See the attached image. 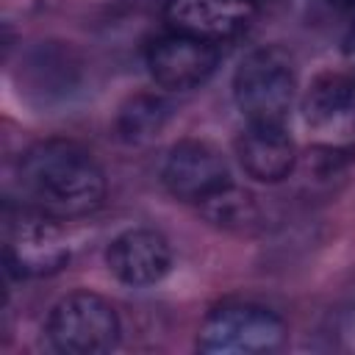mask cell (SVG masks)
I'll return each mask as SVG.
<instances>
[{
    "label": "cell",
    "instance_id": "obj_1",
    "mask_svg": "<svg viewBox=\"0 0 355 355\" xmlns=\"http://www.w3.org/2000/svg\"><path fill=\"white\" fill-rule=\"evenodd\" d=\"M17 189L22 202L61 222L94 214L103 205L105 175L80 144L47 139L31 144L19 155Z\"/></svg>",
    "mask_w": 355,
    "mask_h": 355
},
{
    "label": "cell",
    "instance_id": "obj_2",
    "mask_svg": "<svg viewBox=\"0 0 355 355\" xmlns=\"http://www.w3.org/2000/svg\"><path fill=\"white\" fill-rule=\"evenodd\" d=\"M297 92V69L291 55L266 44L247 53L233 72V100L247 122L283 125Z\"/></svg>",
    "mask_w": 355,
    "mask_h": 355
},
{
    "label": "cell",
    "instance_id": "obj_3",
    "mask_svg": "<svg viewBox=\"0 0 355 355\" xmlns=\"http://www.w3.org/2000/svg\"><path fill=\"white\" fill-rule=\"evenodd\" d=\"M286 322L272 308L227 300L205 313L197 349L208 355H269L286 344Z\"/></svg>",
    "mask_w": 355,
    "mask_h": 355
},
{
    "label": "cell",
    "instance_id": "obj_4",
    "mask_svg": "<svg viewBox=\"0 0 355 355\" xmlns=\"http://www.w3.org/2000/svg\"><path fill=\"white\" fill-rule=\"evenodd\" d=\"M3 255L6 269L17 277H44L69 261V247L61 236L58 219L22 202L3 208Z\"/></svg>",
    "mask_w": 355,
    "mask_h": 355
},
{
    "label": "cell",
    "instance_id": "obj_5",
    "mask_svg": "<svg viewBox=\"0 0 355 355\" xmlns=\"http://www.w3.org/2000/svg\"><path fill=\"white\" fill-rule=\"evenodd\" d=\"M47 338L64 355H103L119 344V316L114 305L94 291L61 297L47 316Z\"/></svg>",
    "mask_w": 355,
    "mask_h": 355
},
{
    "label": "cell",
    "instance_id": "obj_6",
    "mask_svg": "<svg viewBox=\"0 0 355 355\" xmlns=\"http://www.w3.org/2000/svg\"><path fill=\"white\" fill-rule=\"evenodd\" d=\"M302 125L311 144L327 155L355 153V80L341 72L316 75L302 97Z\"/></svg>",
    "mask_w": 355,
    "mask_h": 355
},
{
    "label": "cell",
    "instance_id": "obj_7",
    "mask_svg": "<svg viewBox=\"0 0 355 355\" xmlns=\"http://www.w3.org/2000/svg\"><path fill=\"white\" fill-rule=\"evenodd\" d=\"M161 183L175 200L202 205L214 194L227 189L233 183V175L227 158L211 141L183 139L166 153L161 166Z\"/></svg>",
    "mask_w": 355,
    "mask_h": 355
},
{
    "label": "cell",
    "instance_id": "obj_8",
    "mask_svg": "<svg viewBox=\"0 0 355 355\" xmlns=\"http://www.w3.org/2000/svg\"><path fill=\"white\" fill-rule=\"evenodd\" d=\"M219 67V44L169 31L147 50V72L164 92H191L211 80Z\"/></svg>",
    "mask_w": 355,
    "mask_h": 355
},
{
    "label": "cell",
    "instance_id": "obj_9",
    "mask_svg": "<svg viewBox=\"0 0 355 355\" xmlns=\"http://www.w3.org/2000/svg\"><path fill=\"white\" fill-rule=\"evenodd\" d=\"M255 11V0H166L164 22L175 33L222 44L244 33Z\"/></svg>",
    "mask_w": 355,
    "mask_h": 355
},
{
    "label": "cell",
    "instance_id": "obj_10",
    "mask_svg": "<svg viewBox=\"0 0 355 355\" xmlns=\"http://www.w3.org/2000/svg\"><path fill=\"white\" fill-rule=\"evenodd\" d=\"M105 266L119 283L147 288L166 277L172 266V247L166 236L153 227H130L108 241Z\"/></svg>",
    "mask_w": 355,
    "mask_h": 355
},
{
    "label": "cell",
    "instance_id": "obj_11",
    "mask_svg": "<svg viewBox=\"0 0 355 355\" xmlns=\"http://www.w3.org/2000/svg\"><path fill=\"white\" fill-rule=\"evenodd\" d=\"M236 158L252 180L280 183L297 166V147L286 133V125L247 122V128L236 136Z\"/></svg>",
    "mask_w": 355,
    "mask_h": 355
},
{
    "label": "cell",
    "instance_id": "obj_12",
    "mask_svg": "<svg viewBox=\"0 0 355 355\" xmlns=\"http://www.w3.org/2000/svg\"><path fill=\"white\" fill-rule=\"evenodd\" d=\"M172 116V103L161 94H136L116 114V136L128 144H141L164 130Z\"/></svg>",
    "mask_w": 355,
    "mask_h": 355
},
{
    "label": "cell",
    "instance_id": "obj_13",
    "mask_svg": "<svg viewBox=\"0 0 355 355\" xmlns=\"http://www.w3.org/2000/svg\"><path fill=\"white\" fill-rule=\"evenodd\" d=\"M200 211L208 222H214L216 227H225V230H247L258 222L255 197L250 191L239 189L236 183H230L227 189L214 194L208 202H202Z\"/></svg>",
    "mask_w": 355,
    "mask_h": 355
},
{
    "label": "cell",
    "instance_id": "obj_14",
    "mask_svg": "<svg viewBox=\"0 0 355 355\" xmlns=\"http://www.w3.org/2000/svg\"><path fill=\"white\" fill-rule=\"evenodd\" d=\"M344 58L355 67V19H352V25H349V31L344 36Z\"/></svg>",
    "mask_w": 355,
    "mask_h": 355
},
{
    "label": "cell",
    "instance_id": "obj_15",
    "mask_svg": "<svg viewBox=\"0 0 355 355\" xmlns=\"http://www.w3.org/2000/svg\"><path fill=\"white\" fill-rule=\"evenodd\" d=\"M322 3L336 14H352L355 11V0H322Z\"/></svg>",
    "mask_w": 355,
    "mask_h": 355
},
{
    "label": "cell",
    "instance_id": "obj_16",
    "mask_svg": "<svg viewBox=\"0 0 355 355\" xmlns=\"http://www.w3.org/2000/svg\"><path fill=\"white\" fill-rule=\"evenodd\" d=\"M255 3H258V0H255Z\"/></svg>",
    "mask_w": 355,
    "mask_h": 355
}]
</instances>
